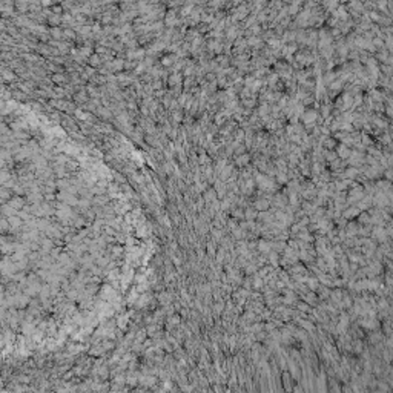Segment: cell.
Instances as JSON below:
<instances>
[{
	"label": "cell",
	"instance_id": "cell-1",
	"mask_svg": "<svg viewBox=\"0 0 393 393\" xmlns=\"http://www.w3.org/2000/svg\"><path fill=\"white\" fill-rule=\"evenodd\" d=\"M58 200H62V201L68 203V204H77V198L74 197V193H69L66 191L58 193Z\"/></svg>",
	"mask_w": 393,
	"mask_h": 393
},
{
	"label": "cell",
	"instance_id": "cell-2",
	"mask_svg": "<svg viewBox=\"0 0 393 393\" xmlns=\"http://www.w3.org/2000/svg\"><path fill=\"white\" fill-rule=\"evenodd\" d=\"M164 23H166V26H175L178 23V20L175 17V11H168V14L164 17Z\"/></svg>",
	"mask_w": 393,
	"mask_h": 393
},
{
	"label": "cell",
	"instance_id": "cell-3",
	"mask_svg": "<svg viewBox=\"0 0 393 393\" xmlns=\"http://www.w3.org/2000/svg\"><path fill=\"white\" fill-rule=\"evenodd\" d=\"M49 34H51L55 40H60L62 37H63V31L58 28V26H52V28L49 29Z\"/></svg>",
	"mask_w": 393,
	"mask_h": 393
},
{
	"label": "cell",
	"instance_id": "cell-4",
	"mask_svg": "<svg viewBox=\"0 0 393 393\" xmlns=\"http://www.w3.org/2000/svg\"><path fill=\"white\" fill-rule=\"evenodd\" d=\"M62 20H63V17H62L60 14H54V12L49 15V19H48V21H49L51 25H54V26H57L58 23H62Z\"/></svg>",
	"mask_w": 393,
	"mask_h": 393
},
{
	"label": "cell",
	"instance_id": "cell-5",
	"mask_svg": "<svg viewBox=\"0 0 393 393\" xmlns=\"http://www.w3.org/2000/svg\"><path fill=\"white\" fill-rule=\"evenodd\" d=\"M180 82H181V74H178V72L172 74L171 77H169V85H171V86H177V85H180Z\"/></svg>",
	"mask_w": 393,
	"mask_h": 393
},
{
	"label": "cell",
	"instance_id": "cell-6",
	"mask_svg": "<svg viewBox=\"0 0 393 393\" xmlns=\"http://www.w3.org/2000/svg\"><path fill=\"white\" fill-rule=\"evenodd\" d=\"M78 54H80V55H82L83 58H85V57H89V58H91V57L94 55V54H92V48H91V46H83V48H80V52H78Z\"/></svg>",
	"mask_w": 393,
	"mask_h": 393
},
{
	"label": "cell",
	"instance_id": "cell-7",
	"mask_svg": "<svg viewBox=\"0 0 393 393\" xmlns=\"http://www.w3.org/2000/svg\"><path fill=\"white\" fill-rule=\"evenodd\" d=\"M21 206H23V198H21V197H12V198H11V207L19 209Z\"/></svg>",
	"mask_w": 393,
	"mask_h": 393
},
{
	"label": "cell",
	"instance_id": "cell-8",
	"mask_svg": "<svg viewBox=\"0 0 393 393\" xmlns=\"http://www.w3.org/2000/svg\"><path fill=\"white\" fill-rule=\"evenodd\" d=\"M100 63H101V57L98 55V54H94V55L89 58V66H92V68L100 66Z\"/></svg>",
	"mask_w": 393,
	"mask_h": 393
},
{
	"label": "cell",
	"instance_id": "cell-9",
	"mask_svg": "<svg viewBox=\"0 0 393 393\" xmlns=\"http://www.w3.org/2000/svg\"><path fill=\"white\" fill-rule=\"evenodd\" d=\"M74 114H75V117H77V118H80V120H85V121L91 118V115L88 114V112H83L82 109H75Z\"/></svg>",
	"mask_w": 393,
	"mask_h": 393
},
{
	"label": "cell",
	"instance_id": "cell-10",
	"mask_svg": "<svg viewBox=\"0 0 393 393\" xmlns=\"http://www.w3.org/2000/svg\"><path fill=\"white\" fill-rule=\"evenodd\" d=\"M29 154H31V152H29V149H26V148H25V149H20L19 152L15 154V160H23V158H26V157H28Z\"/></svg>",
	"mask_w": 393,
	"mask_h": 393
},
{
	"label": "cell",
	"instance_id": "cell-11",
	"mask_svg": "<svg viewBox=\"0 0 393 393\" xmlns=\"http://www.w3.org/2000/svg\"><path fill=\"white\" fill-rule=\"evenodd\" d=\"M74 98L77 100V101H80V103H83V101H86V100H88V94H86L85 91H82V92H78L77 95L74 97Z\"/></svg>",
	"mask_w": 393,
	"mask_h": 393
},
{
	"label": "cell",
	"instance_id": "cell-12",
	"mask_svg": "<svg viewBox=\"0 0 393 393\" xmlns=\"http://www.w3.org/2000/svg\"><path fill=\"white\" fill-rule=\"evenodd\" d=\"M52 82H55V83H63V82H64V75L60 74V72L54 74V75H52Z\"/></svg>",
	"mask_w": 393,
	"mask_h": 393
},
{
	"label": "cell",
	"instance_id": "cell-13",
	"mask_svg": "<svg viewBox=\"0 0 393 393\" xmlns=\"http://www.w3.org/2000/svg\"><path fill=\"white\" fill-rule=\"evenodd\" d=\"M97 114H100L101 117H105V118H109L111 117V111L105 109V107H98V109H97Z\"/></svg>",
	"mask_w": 393,
	"mask_h": 393
},
{
	"label": "cell",
	"instance_id": "cell-14",
	"mask_svg": "<svg viewBox=\"0 0 393 393\" xmlns=\"http://www.w3.org/2000/svg\"><path fill=\"white\" fill-rule=\"evenodd\" d=\"M3 78H5V80H8V82H11V80H14V78H15V75H14V72H12V71H6V69H5V71H3Z\"/></svg>",
	"mask_w": 393,
	"mask_h": 393
},
{
	"label": "cell",
	"instance_id": "cell-15",
	"mask_svg": "<svg viewBox=\"0 0 393 393\" xmlns=\"http://www.w3.org/2000/svg\"><path fill=\"white\" fill-rule=\"evenodd\" d=\"M174 60H175V55H168V57H163V63L164 66H169V64H172L174 63Z\"/></svg>",
	"mask_w": 393,
	"mask_h": 393
},
{
	"label": "cell",
	"instance_id": "cell-16",
	"mask_svg": "<svg viewBox=\"0 0 393 393\" xmlns=\"http://www.w3.org/2000/svg\"><path fill=\"white\" fill-rule=\"evenodd\" d=\"M63 37H66V39H75V32L72 29H64L63 31Z\"/></svg>",
	"mask_w": 393,
	"mask_h": 393
},
{
	"label": "cell",
	"instance_id": "cell-17",
	"mask_svg": "<svg viewBox=\"0 0 393 393\" xmlns=\"http://www.w3.org/2000/svg\"><path fill=\"white\" fill-rule=\"evenodd\" d=\"M15 6H17V8L21 11V12H25V11L28 9V6H29V5L26 3V2H25V3H23V2H17V3H15Z\"/></svg>",
	"mask_w": 393,
	"mask_h": 393
},
{
	"label": "cell",
	"instance_id": "cell-18",
	"mask_svg": "<svg viewBox=\"0 0 393 393\" xmlns=\"http://www.w3.org/2000/svg\"><path fill=\"white\" fill-rule=\"evenodd\" d=\"M187 98H189V94H181L180 100H178L180 106H184V105H187V103H186V101H187Z\"/></svg>",
	"mask_w": 393,
	"mask_h": 393
},
{
	"label": "cell",
	"instance_id": "cell-19",
	"mask_svg": "<svg viewBox=\"0 0 393 393\" xmlns=\"http://www.w3.org/2000/svg\"><path fill=\"white\" fill-rule=\"evenodd\" d=\"M86 89H88V92H89L91 95H92V97H98V91H97V89L94 88V86H88Z\"/></svg>",
	"mask_w": 393,
	"mask_h": 393
},
{
	"label": "cell",
	"instance_id": "cell-20",
	"mask_svg": "<svg viewBox=\"0 0 393 393\" xmlns=\"http://www.w3.org/2000/svg\"><path fill=\"white\" fill-rule=\"evenodd\" d=\"M181 118H183V112H181V111H175V112H174V120L178 123Z\"/></svg>",
	"mask_w": 393,
	"mask_h": 393
},
{
	"label": "cell",
	"instance_id": "cell-21",
	"mask_svg": "<svg viewBox=\"0 0 393 393\" xmlns=\"http://www.w3.org/2000/svg\"><path fill=\"white\" fill-rule=\"evenodd\" d=\"M95 51H97V54H106V48H105V46H100V45H97Z\"/></svg>",
	"mask_w": 393,
	"mask_h": 393
},
{
	"label": "cell",
	"instance_id": "cell-22",
	"mask_svg": "<svg viewBox=\"0 0 393 393\" xmlns=\"http://www.w3.org/2000/svg\"><path fill=\"white\" fill-rule=\"evenodd\" d=\"M114 177H115V180H117V181H120V183H123V181H125V177H123V175H120V174H117V172H114Z\"/></svg>",
	"mask_w": 393,
	"mask_h": 393
},
{
	"label": "cell",
	"instance_id": "cell-23",
	"mask_svg": "<svg viewBox=\"0 0 393 393\" xmlns=\"http://www.w3.org/2000/svg\"><path fill=\"white\" fill-rule=\"evenodd\" d=\"M11 224L19 226V224H20V220H19V218H12V217H11Z\"/></svg>",
	"mask_w": 393,
	"mask_h": 393
},
{
	"label": "cell",
	"instance_id": "cell-24",
	"mask_svg": "<svg viewBox=\"0 0 393 393\" xmlns=\"http://www.w3.org/2000/svg\"><path fill=\"white\" fill-rule=\"evenodd\" d=\"M128 107H129V109H137V105L134 103V101H129V103H128Z\"/></svg>",
	"mask_w": 393,
	"mask_h": 393
},
{
	"label": "cell",
	"instance_id": "cell-25",
	"mask_svg": "<svg viewBox=\"0 0 393 393\" xmlns=\"http://www.w3.org/2000/svg\"><path fill=\"white\" fill-rule=\"evenodd\" d=\"M152 88H154V89H158V88H161V83H160V82H155Z\"/></svg>",
	"mask_w": 393,
	"mask_h": 393
},
{
	"label": "cell",
	"instance_id": "cell-26",
	"mask_svg": "<svg viewBox=\"0 0 393 393\" xmlns=\"http://www.w3.org/2000/svg\"><path fill=\"white\" fill-rule=\"evenodd\" d=\"M92 31H100V23H95L92 26Z\"/></svg>",
	"mask_w": 393,
	"mask_h": 393
},
{
	"label": "cell",
	"instance_id": "cell-27",
	"mask_svg": "<svg viewBox=\"0 0 393 393\" xmlns=\"http://www.w3.org/2000/svg\"><path fill=\"white\" fill-rule=\"evenodd\" d=\"M55 92H58V94H62V95H63V92H64V91H63V88H55Z\"/></svg>",
	"mask_w": 393,
	"mask_h": 393
},
{
	"label": "cell",
	"instance_id": "cell-28",
	"mask_svg": "<svg viewBox=\"0 0 393 393\" xmlns=\"http://www.w3.org/2000/svg\"><path fill=\"white\" fill-rule=\"evenodd\" d=\"M42 5H43V6H51V5H52V3H51V2H43Z\"/></svg>",
	"mask_w": 393,
	"mask_h": 393
}]
</instances>
